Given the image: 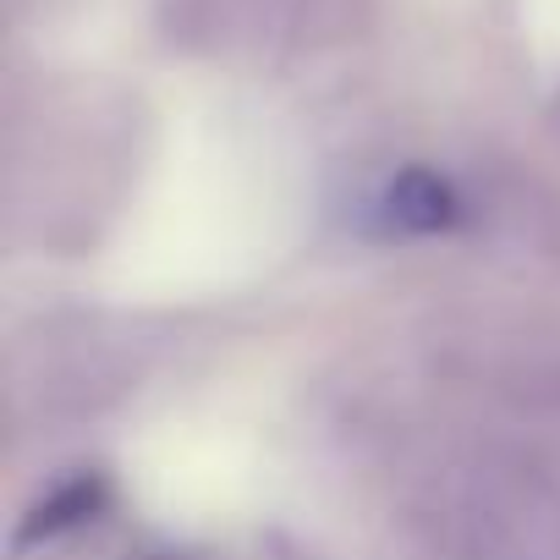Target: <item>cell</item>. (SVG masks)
I'll return each instance as SVG.
<instances>
[{"label":"cell","mask_w":560,"mask_h":560,"mask_svg":"<svg viewBox=\"0 0 560 560\" xmlns=\"http://www.w3.org/2000/svg\"><path fill=\"white\" fill-rule=\"evenodd\" d=\"M385 214H390L396 231H440V225L456 220V198L434 171H407V176L390 182Z\"/></svg>","instance_id":"6da1fadb"},{"label":"cell","mask_w":560,"mask_h":560,"mask_svg":"<svg viewBox=\"0 0 560 560\" xmlns=\"http://www.w3.org/2000/svg\"><path fill=\"white\" fill-rule=\"evenodd\" d=\"M94 511V483H72V489H61L45 511H39V522L34 527H45V533H56V527H67V522H78V516H89Z\"/></svg>","instance_id":"7a4b0ae2"}]
</instances>
